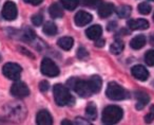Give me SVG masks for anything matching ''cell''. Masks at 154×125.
I'll use <instances>...</instances> for the list:
<instances>
[{"label":"cell","instance_id":"obj_17","mask_svg":"<svg viewBox=\"0 0 154 125\" xmlns=\"http://www.w3.org/2000/svg\"><path fill=\"white\" fill-rule=\"evenodd\" d=\"M57 45L59 46L61 49L63 50H71L74 45V39L72 37H69V36H64V37H61V38L58 39L57 41Z\"/></svg>","mask_w":154,"mask_h":125},{"label":"cell","instance_id":"obj_9","mask_svg":"<svg viewBox=\"0 0 154 125\" xmlns=\"http://www.w3.org/2000/svg\"><path fill=\"white\" fill-rule=\"evenodd\" d=\"M92 19H93L92 15H91L90 13H88V12H85V11H79L74 17L75 24L78 27L87 26V24L92 21Z\"/></svg>","mask_w":154,"mask_h":125},{"label":"cell","instance_id":"obj_14","mask_svg":"<svg viewBox=\"0 0 154 125\" xmlns=\"http://www.w3.org/2000/svg\"><path fill=\"white\" fill-rule=\"evenodd\" d=\"M103 33V29L99 24H95V26L90 27L89 29H87L86 35L89 39H92V40H96L97 38H99Z\"/></svg>","mask_w":154,"mask_h":125},{"label":"cell","instance_id":"obj_29","mask_svg":"<svg viewBox=\"0 0 154 125\" xmlns=\"http://www.w3.org/2000/svg\"><path fill=\"white\" fill-rule=\"evenodd\" d=\"M101 0H82V3L86 7H90V8H93V7H96L100 3Z\"/></svg>","mask_w":154,"mask_h":125},{"label":"cell","instance_id":"obj_39","mask_svg":"<svg viewBox=\"0 0 154 125\" xmlns=\"http://www.w3.org/2000/svg\"><path fill=\"white\" fill-rule=\"evenodd\" d=\"M0 60H1V55H0Z\"/></svg>","mask_w":154,"mask_h":125},{"label":"cell","instance_id":"obj_3","mask_svg":"<svg viewBox=\"0 0 154 125\" xmlns=\"http://www.w3.org/2000/svg\"><path fill=\"white\" fill-rule=\"evenodd\" d=\"M122 118V109L118 106L110 105L103 111V123L105 124H115Z\"/></svg>","mask_w":154,"mask_h":125},{"label":"cell","instance_id":"obj_8","mask_svg":"<svg viewBox=\"0 0 154 125\" xmlns=\"http://www.w3.org/2000/svg\"><path fill=\"white\" fill-rule=\"evenodd\" d=\"M17 7L13 1H7L2 8V16L5 20H15L17 17Z\"/></svg>","mask_w":154,"mask_h":125},{"label":"cell","instance_id":"obj_36","mask_svg":"<svg viewBox=\"0 0 154 125\" xmlns=\"http://www.w3.org/2000/svg\"><path fill=\"white\" fill-rule=\"evenodd\" d=\"M61 124H68V125H70V124H72V122H70V121H68V120H63L61 122Z\"/></svg>","mask_w":154,"mask_h":125},{"label":"cell","instance_id":"obj_12","mask_svg":"<svg viewBox=\"0 0 154 125\" xmlns=\"http://www.w3.org/2000/svg\"><path fill=\"white\" fill-rule=\"evenodd\" d=\"M127 26L131 30H146L149 28V22L146 19H130L127 22Z\"/></svg>","mask_w":154,"mask_h":125},{"label":"cell","instance_id":"obj_10","mask_svg":"<svg viewBox=\"0 0 154 125\" xmlns=\"http://www.w3.org/2000/svg\"><path fill=\"white\" fill-rule=\"evenodd\" d=\"M131 72H132V75L134 76L135 79H137L138 81H141V82H145V81H147L148 78H149V72H148V70L141 65H136V66H134V67H132Z\"/></svg>","mask_w":154,"mask_h":125},{"label":"cell","instance_id":"obj_38","mask_svg":"<svg viewBox=\"0 0 154 125\" xmlns=\"http://www.w3.org/2000/svg\"><path fill=\"white\" fill-rule=\"evenodd\" d=\"M152 43H154V35L152 36Z\"/></svg>","mask_w":154,"mask_h":125},{"label":"cell","instance_id":"obj_5","mask_svg":"<svg viewBox=\"0 0 154 125\" xmlns=\"http://www.w3.org/2000/svg\"><path fill=\"white\" fill-rule=\"evenodd\" d=\"M21 67L16 62H8L3 66L2 68V73L5 78H8L9 80L13 81H18L21 74Z\"/></svg>","mask_w":154,"mask_h":125},{"label":"cell","instance_id":"obj_31","mask_svg":"<svg viewBox=\"0 0 154 125\" xmlns=\"http://www.w3.org/2000/svg\"><path fill=\"white\" fill-rule=\"evenodd\" d=\"M49 88H50L49 82H47V81H42V82H40V84H39V89H40V91L45 92V91L49 90Z\"/></svg>","mask_w":154,"mask_h":125},{"label":"cell","instance_id":"obj_23","mask_svg":"<svg viewBox=\"0 0 154 125\" xmlns=\"http://www.w3.org/2000/svg\"><path fill=\"white\" fill-rule=\"evenodd\" d=\"M86 114L89 120H94L97 116V108L93 103H89L86 108Z\"/></svg>","mask_w":154,"mask_h":125},{"label":"cell","instance_id":"obj_40","mask_svg":"<svg viewBox=\"0 0 154 125\" xmlns=\"http://www.w3.org/2000/svg\"><path fill=\"white\" fill-rule=\"evenodd\" d=\"M151 1H154V0H151Z\"/></svg>","mask_w":154,"mask_h":125},{"label":"cell","instance_id":"obj_21","mask_svg":"<svg viewBox=\"0 0 154 125\" xmlns=\"http://www.w3.org/2000/svg\"><path fill=\"white\" fill-rule=\"evenodd\" d=\"M124 47H125L124 41L120 40V39H116V40L110 46V51H111L112 54L117 55V54L122 53V50H124Z\"/></svg>","mask_w":154,"mask_h":125},{"label":"cell","instance_id":"obj_6","mask_svg":"<svg viewBox=\"0 0 154 125\" xmlns=\"http://www.w3.org/2000/svg\"><path fill=\"white\" fill-rule=\"evenodd\" d=\"M40 70L42 74H45L47 76H51V78L57 76L59 74V68L50 58H43L42 62H41Z\"/></svg>","mask_w":154,"mask_h":125},{"label":"cell","instance_id":"obj_19","mask_svg":"<svg viewBox=\"0 0 154 125\" xmlns=\"http://www.w3.org/2000/svg\"><path fill=\"white\" fill-rule=\"evenodd\" d=\"M145 45H146V36H143V35H137L130 43L131 48H133L135 50L141 49Z\"/></svg>","mask_w":154,"mask_h":125},{"label":"cell","instance_id":"obj_11","mask_svg":"<svg viewBox=\"0 0 154 125\" xmlns=\"http://www.w3.org/2000/svg\"><path fill=\"white\" fill-rule=\"evenodd\" d=\"M36 122L39 125H51L53 124V118L48 110H40L37 114Z\"/></svg>","mask_w":154,"mask_h":125},{"label":"cell","instance_id":"obj_1","mask_svg":"<svg viewBox=\"0 0 154 125\" xmlns=\"http://www.w3.org/2000/svg\"><path fill=\"white\" fill-rule=\"evenodd\" d=\"M54 99L58 106L70 105L74 103V99L69 92V89L66 86L60 84H56L53 88Z\"/></svg>","mask_w":154,"mask_h":125},{"label":"cell","instance_id":"obj_34","mask_svg":"<svg viewBox=\"0 0 154 125\" xmlns=\"http://www.w3.org/2000/svg\"><path fill=\"white\" fill-rule=\"evenodd\" d=\"M23 1L26 3H30L32 5H39L40 3H42L43 0H23Z\"/></svg>","mask_w":154,"mask_h":125},{"label":"cell","instance_id":"obj_26","mask_svg":"<svg viewBox=\"0 0 154 125\" xmlns=\"http://www.w3.org/2000/svg\"><path fill=\"white\" fill-rule=\"evenodd\" d=\"M151 10H152L151 5L147 2H143L138 5V12L140 14H143V15H148L151 12Z\"/></svg>","mask_w":154,"mask_h":125},{"label":"cell","instance_id":"obj_41","mask_svg":"<svg viewBox=\"0 0 154 125\" xmlns=\"http://www.w3.org/2000/svg\"><path fill=\"white\" fill-rule=\"evenodd\" d=\"M153 19H154V16H153Z\"/></svg>","mask_w":154,"mask_h":125},{"label":"cell","instance_id":"obj_30","mask_svg":"<svg viewBox=\"0 0 154 125\" xmlns=\"http://www.w3.org/2000/svg\"><path fill=\"white\" fill-rule=\"evenodd\" d=\"M88 51L84 47H80L79 49L77 50V57L79 58V59H86L88 57Z\"/></svg>","mask_w":154,"mask_h":125},{"label":"cell","instance_id":"obj_33","mask_svg":"<svg viewBox=\"0 0 154 125\" xmlns=\"http://www.w3.org/2000/svg\"><path fill=\"white\" fill-rule=\"evenodd\" d=\"M105 43H106V40L105 39H103V38H97L96 40H95V47H98V48H101V47H103L105 46Z\"/></svg>","mask_w":154,"mask_h":125},{"label":"cell","instance_id":"obj_13","mask_svg":"<svg viewBox=\"0 0 154 125\" xmlns=\"http://www.w3.org/2000/svg\"><path fill=\"white\" fill-rule=\"evenodd\" d=\"M114 5L112 3L109 2H105V3H101L98 8V15L99 17L101 18H107L109 16L112 15V13L114 12Z\"/></svg>","mask_w":154,"mask_h":125},{"label":"cell","instance_id":"obj_15","mask_svg":"<svg viewBox=\"0 0 154 125\" xmlns=\"http://www.w3.org/2000/svg\"><path fill=\"white\" fill-rule=\"evenodd\" d=\"M136 100H137V103H136V108L138 110L143 109L150 101V97L145 92H137L136 93Z\"/></svg>","mask_w":154,"mask_h":125},{"label":"cell","instance_id":"obj_24","mask_svg":"<svg viewBox=\"0 0 154 125\" xmlns=\"http://www.w3.org/2000/svg\"><path fill=\"white\" fill-rule=\"evenodd\" d=\"M131 11H132L131 7H129V5H122V7H119L117 9L116 13H117L118 17H120V18H128L129 16H130V14H131Z\"/></svg>","mask_w":154,"mask_h":125},{"label":"cell","instance_id":"obj_7","mask_svg":"<svg viewBox=\"0 0 154 125\" xmlns=\"http://www.w3.org/2000/svg\"><path fill=\"white\" fill-rule=\"evenodd\" d=\"M11 93L13 97L17 98V99H23V98H26L30 95V89L28 88V86L24 83L17 81L12 85Z\"/></svg>","mask_w":154,"mask_h":125},{"label":"cell","instance_id":"obj_35","mask_svg":"<svg viewBox=\"0 0 154 125\" xmlns=\"http://www.w3.org/2000/svg\"><path fill=\"white\" fill-rule=\"evenodd\" d=\"M116 26H117V24H116L115 21H112V22H110L109 24H108V31H113L114 29L116 28Z\"/></svg>","mask_w":154,"mask_h":125},{"label":"cell","instance_id":"obj_20","mask_svg":"<svg viewBox=\"0 0 154 125\" xmlns=\"http://www.w3.org/2000/svg\"><path fill=\"white\" fill-rule=\"evenodd\" d=\"M42 31L48 36H53V35H55L56 33H57V27H56V24H54V22L48 21V22H45V26H43Z\"/></svg>","mask_w":154,"mask_h":125},{"label":"cell","instance_id":"obj_2","mask_svg":"<svg viewBox=\"0 0 154 125\" xmlns=\"http://www.w3.org/2000/svg\"><path fill=\"white\" fill-rule=\"evenodd\" d=\"M68 85L69 87L74 89L75 92L82 98H89L93 93L88 81L78 80L76 78H73L68 81Z\"/></svg>","mask_w":154,"mask_h":125},{"label":"cell","instance_id":"obj_4","mask_svg":"<svg viewBox=\"0 0 154 125\" xmlns=\"http://www.w3.org/2000/svg\"><path fill=\"white\" fill-rule=\"evenodd\" d=\"M106 95L110 100L113 101H120L126 98H128L129 93L126 91V89L122 88L120 85H118L115 82H111L108 84L107 90H106Z\"/></svg>","mask_w":154,"mask_h":125},{"label":"cell","instance_id":"obj_27","mask_svg":"<svg viewBox=\"0 0 154 125\" xmlns=\"http://www.w3.org/2000/svg\"><path fill=\"white\" fill-rule=\"evenodd\" d=\"M145 62L148 66H154V50H150L146 53Z\"/></svg>","mask_w":154,"mask_h":125},{"label":"cell","instance_id":"obj_18","mask_svg":"<svg viewBox=\"0 0 154 125\" xmlns=\"http://www.w3.org/2000/svg\"><path fill=\"white\" fill-rule=\"evenodd\" d=\"M49 13H50V16L52 18H61L63 16V11H62L61 7H60L58 3H53V5H50L49 8Z\"/></svg>","mask_w":154,"mask_h":125},{"label":"cell","instance_id":"obj_32","mask_svg":"<svg viewBox=\"0 0 154 125\" xmlns=\"http://www.w3.org/2000/svg\"><path fill=\"white\" fill-rule=\"evenodd\" d=\"M153 120H154V112L150 110L149 114H148L147 116L145 117V121H146V122H147V123H151Z\"/></svg>","mask_w":154,"mask_h":125},{"label":"cell","instance_id":"obj_37","mask_svg":"<svg viewBox=\"0 0 154 125\" xmlns=\"http://www.w3.org/2000/svg\"><path fill=\"white\" fill-rule=\"evenodd\" d=\"M151 111L154 112V106H152V107H151Z\"/></svg>","mask_w":154,"mask_h":125},{"label":"cell","instance_id":"obj_28","mask_svg":"<svg viewBox=\"0 0 154 125\" xmlns=\"http://www.w3.org/2000/svg\"><path fill=\"white\" fill-rule=\"evenodd\" d=\"M32 22L34 26L38 27V26H41L43 22V17L42 15H40V14H36V15H33L32 16Z\"/></svg>","mask_w":154,"mask_h":125},{"label":"cell","instance_id":"obj_22","mask_svg":"<svg viewBox=\"0 0 154 125\" xmlns=\"http://www.w3.org/2000/svg\"><path fill=\"white\" fill-rule=\"evenodd\" d=\"M62 7L68 11H74L78 5V0H60Z\"/></svg>","mask_w":154,"mask_h":125},{"label":"cell","instance_id":"obj_16","mask_svg":"<svg viewBox=\"0 0 154 125\" xmlns=\"http://www.w3.org/2000/svg\"><path fill=\"white\" fill-rule=\"evenodd\" d=\"M88 82H89V85H90L91 89H92L93 93H96V92H99V91H100L101 85H103V81H101V79L99 78L98 75H93Z\"/></svg>","mask_w":154,"mask_h":125},{"label":"cell","instance_id":"obj_25","mask_svg":"<svg viewBox=\"0 0 154 125\" xmlns=\"http://www.w3.org/2000/svg\"><path fill=\"white\" fill-rule=\"evenodd\" d=\"M22 37H23L24 40H28V41H31L35 38V33L32 29L30 28H26L23 30V33H22Z\"/></svg>","mask_w":154,"mask_h":125}]
</instances>
